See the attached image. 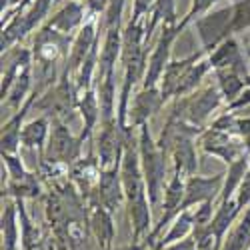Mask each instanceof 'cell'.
Returning a JSON list of instances; mask_svg holds the SVG:
<instances>
[{
    "mask_svg": "<svg viewBox=\"0 0 250 250\" xmlns=\"http://www.w3.org/2000/svg\"><path fill=\"white\" fill-rule=\"evenodd\" d=\"M244 210H246V208L238 202L236 196L228 198V200H220L216 204L214 216H212V220H210V224H208V226H210V230L214 234V240H216V248L218 250H220L226 234L230 232V228L238 222V218L242 216Z\"/></svg>",
    "mask_w": 250,
    "mask_h": 250,
    "instance_id": "obj_18",
    "label": "cell"
},
{
    "mask_svg": "<svg viewBox=\"0 0 250 250\" xmlns=\"http://www.w3.org/2000/svg\"><path fill=\"white\" fill-rule=\"evenodd\" d=\"M202 56H206V52L202 48H198L196 52L188 54V56H184V58H176V60H170L168 62V66H166L160 82H158V86H160V92L164 96V100L168 102V100H174L176 96V88L180 84V80L184 76V72L188 70L196 60H200Z\"/></svg>",
    "mask_w": 250,
    "mask_h": 250,
    "instance_id": "obj_20",
    "label": "cell"
},
{
    "mask_svg": "<svg viewBox=\"0 0 250 250\" xmlns=\"http://www.w3.org/2000/svg\"><path fill=\"white\" fill-rule=\"evenodd\" d=\"M16 204H18V216H20V250H50L48 238L44 236L42 228L32 220L28 212L26 200L18 198Z\"/></svg>",
    "mask_w": 250,
    "mask_h": 250,
    "instance_id": "obj_22",
    "label": "cell"
},
{
    "mask_svg": "<svg viewBox=\"0 0 250 250\" xmlns=\"http://www.w3.org/2000/svg\"><path fill=\"white\" fill-rule=\"evenodd\" d=\"M234 130L238 132V136L244 140V146L250 154V116H238L234 120Z\"/></svg>",
    "mask_w": 250,
    "mask_h": 250,
    "instance_id": "obj_33",
    "label": "cell"
},
{
    "mask_svg": "<svg viewBox=\"0 0 250 250\" xmlns=\"http://www.w3.org/2000/svg\"><path fill=\"white\" fill-rule=\"evenodd\" d=\"M248 106H250V86H246L232 102H228L226 106H224V110L226 112H238V110L248 108Z\"/></svg>",
    "mask_w": 250,
    "mask_h": 250,
    "instance_id": "obj_34",
    "label": "cell"
},
{
    "mask_svg": "<svg viewBox=\"0 0 250 250\" xmlns=\"http://www.w3.org/2000/svg\"><path fill=\"white\" fill-rule=\"evenodd\" d=\"M182 28L178 22H172V24H164L160 28V34H158V40L154 42L152 50H150V56H148V66H146V74H144V80H142V88H150V86H158V82L168 66L170 62V52H172V44L174 40L180 36Z\"/></svg>",
    "mask_w": 250,
    "mask_h": 250,
    "instance_id": "obj_8",
    "label": "cell"
},
{
    "mask_svg": "<svg viewBox=\"0 0 250 250\" xmlns=\"http://www.w3.org/2000/svg\"><path fill=\"white\" fill-rule=\"evenodd\" d=\"M126 0H108V8L104 12V28L122 26V10Z\"/></svg>",
    "mask_w": 250,
    "mask_h": 250,
    "instance_id": "obj_31",
    "label": "cell"
},
{
    "mask_svg": "<svg viewBox=\"0 0 250 250\" xmlns=\"http://www.w3.org/2000/svg\"><path fill=\"white\" fill-rule=\"evenodd\" d=\"M248 58L250 56H248L246 48L240 44L238 36H230V38L222 40L212 52H208V60H210L212 72L214 70H224V68H232V70L250 78Z\"/></svg>",
    "mask_w": 250,
    "mask_h": 250,
    "instance_id": "obj_12",
    "label": "cell"
},
{
    "mask_svg": "<svg viewBox=\"0 0 250 250\" xmlns=\"http://www.w3.org/2000/svg\"><path fill=\"white\" fill-rule=\"evenodd\" d=\"M86 222L90 238L98 244L100 250H110L116 240V222L114 212H110L94 194L86 200Z\"/></svg>",
    "mask_w": 250,
    "mask_h": 250,
    "instance_id": "obj_10",
    "label": "cell"
},
{
    "mask_svg": "<svg viewBox=\"0 0 250 250\" xmlns=\"http://www.w3.org/2000/svg\"><path fill=\"white\" fill-rule=\"evenodd\" d=\"M40 94L34 90L30 98L20 106L16 112H12L6 122H2V132H0V154H18L22 144H20V136H22V126H24V118L28 110L34 108V102Z\"/></svg>",
    "mask_w": 250,
    "mask_h": 250,
    "instance_id": "obj_15",
    "label": "cell"
},
{
    "mask_svg": "<svg viewBox=\"0 0 250 250\" xmlns=\"http://www.w3.org/2000/svg\"><path fill=\"white\" fill-rule=\"evenodd\" d=\"M248 170H250V154H244L236 162L228 164V168L224 170L226 176H224V184H222V192L218 196V202L228 200L236 194V190L240 188V184H242L244 176L248 174Z\"/></svg>",
    "mask_w": 250,
    "mask_h": 250,
    "instance_id": "obj_27",
    "label": "cell"
},
{
    "mask_svg": "<svg viewBox=\"0 0 250 250\" xmlns=\"http://www.w3.org/2000/svg\"><path fill=\"white\" fill-rule=\"evenodd\" d=\"M222 104H226V100H224L218 84L212 82V84L200 86L198 90H194L188 96L176 98L170 114L184 120L186 124H190V126H194L198 130H204L208 124L212 122L214 112L220 110Z\"/></svg>",
    "mask_w": 250,
    "mask_h": 250,
    "instance_id": "obj_2",
    "label": "cell"
},
{
    "mask_svg": "<svg viewBox=\"0 0 250 250\" xmlns=\"http://www.w3.org/2000/svg\"><path fill=\"white\" fill-rule=\"evenodd\" d=\"M248 56H250V50H248Z\"/></svg>",
    "mask_w": 250,
    "mask_h": 250,
    "instance_id": "obj_38",
    "label": "cell"
},
{
    "mask_svg": "<svg viewBox=\"0 0 250 250\" xmlns=\"http://www.w3.org/2000/svg\"><path fill=\"white\" fill-rule=\"evenodd\" d=\"M84 6L88 10V16H104L108 8V0H84Z\"/></svg>",
    "mask_w": 250,
    "mask_h": 250,
    "instance_id": "obj_36",
    "label": "cell"
},
{
    "mask_svg": "<svg viewBox=\"0 0 250 250\" xmlns=\"http://www.w3.org/2000/svg\"><path fill=\"white\" fill-rule=\"evenodd\" d=\"M34 108L44 112L52 120H72V112L78 110V92L74 86V80L66 74H60V78L50 88H46L34 102Z\"/></svg>",
    "mask_w": 250,
    "mask_h": 250,
    "instance_id": "obj_5",
    "label": "cell"
},
{
    "mask_svg": "<svg viewBox=\"0 0 250 250\" xmlns=\"http://www.w3.org/2000/svg\"><path fill=\"white\" fill-rule=\"evenodd\" d=\"M50 128H52V118L46 116V114L36 116V118L24 122L22 136H20L22 148L30 150V152H36L38 158H40L46 150V144H48V138H50Z\"/></svg>",
    "mask_w": 250,
    "mask_h": 250,
    "instance_id": "obj_21",
    "label": "cell"
},
{
    "mask_svg": "<svg viewBox=\"0 0 250 250\" xmlns=\"http://www.w3.org/2000/svg\"><path fill=\"white\" fill-rule=\"evenodd\" d=\"M250 30V0H234L232 2V22L230 36H238Z\"/></svg>",
    "mask_w": 250,
    "mask_h": 250,
    "instance_id": "obj_29",
    "label": "cell"
},
{
    "mask_svg": "<svg viewBox=\"0 0 250 250\" xmlns=\"http://www.w3.org/2000/svg\"><path fill=\"white\" fill-rule=\"evenodd\" d=\"M198 146L208 156L222 160L226 166L236 162L240 156L248 154L244 140L234 130H222L216 126H206L198 136Z\"/></svg>",
    "mask_w": 250,
    "mask_h": 250,
    "instance_id": "obj_6",
    "label": "cell"
},
{
    "mask_svg": "<svg viewBox=\"0 0 250 250\" xmlns=\"http://www.w3.org/2000/svg\"><path fill=\"white\" fill-rule=\"evenodd\" d=\"M82 148H84V140L80 138V134H72L68 122L52 120L46 150L38 158V164H60L70 168L82 156Z\"/></svg>",
    "mask_w": 250,
    "mask_h": 250,
    "instance_id": "obj_4",
    "label": "cell"
},
{
    "mask_svg": "<svg viewBox=\"0 0 250 250\" xmlns=\"http://www.w3.org/2000/svg\"><path fill=\"white\" fill-rule=\"evenodd\" d=\"M100 172H102V166H100V160L96 156V150H94V144L90 146L88 154L86 156H80L68 170V178L72 180V184L78 188V192L82 194V198L88 200L94 190H96V184H98V178H100Z\"/></svg>",
    "mask_w": 250,
    "mask_h": 250,
    "instance_id": "obj_14",
    "label": "cell"
},
{
    "mask_svg": "<svg viewBox=\"0 0 250 250\" xmlns=\"http://www.w3.org/2000/svg\"><path fill=\"white\" fill-rule=\"evenodd\" d=\"M78 112L82 116V130L78 132L84 142H94V130L102 120V110H100V98L96 86L84 90L78 94Z\"/></svg>",
    "mask_w": 250,
    "mask_h": 250,
    "instance_id": "obj_19",
    "label": "cell"
},
{
    "mask_svg": "<svg viewBox=\"0 0 250 250\" xmlns=\"http://www.w3.org/2000/svg\"><path fill=\"white\" fill-rule=\"evenodd\" d=\"M138 154H140V166L144 172V180H146L148 188V198L152 208L162 202V194L166 188V170H168V154L160 148L158 140L152 138L148 124H142L138 128Z\"/></svg>",
    "mask_w": 250,
    "mask_h": 250,
    "instance_id": "obj_1",
    "label": "cell"
},
{
    "mask_svg": "<svg viewBox=\"0 0 250 250\" xmlns=\"http://www.w3.org/2000/svg\"><path fill=\"white\" fill-rule=\"evenodd\" d=\"M184 188H186V176H182L180 172H174L172 170V176L166 182V188H164V194H162V212H160V218L158 222L154 224L152 232L146 236V242L148 248H152V244L156 242V238L162 234V230L166 226H170V222L180 214V206H182V200H184Z\"/></svg>",
    "mask_w": 250,
    "mask_h": 250,
    "instance_id": "obj_9",
    "label": "cell"
},
{
    "mask_svg": "<svg viewBox=\"0 0 250 250\" xmlns=\"http://www.w3.org/2000/svg\"><path fill=\"white\" fill-rule=\"evenodd\" d=\"M52 2L54 0H34L24 12L14 14L8 22L2 24V34H0V50H2V54L16 48V44L22 42L32 30L40 28L46 22Z\"/></svg>",
    "mask_w": 250,
    "mask_h": 250,
    "instance_id": "obj_3",
    "label": "cell"
},
{
    "mask_svg": "<svg viewBox=\"0 0 250 250\" xmlns=\"http://www.w3.org/2000/svg\"><path fill=\"white\" fill-rule=\"evenodd\" d=\"M192 232H194V208H188V210H180V214L170 222L168 230L156 238V242L152 244V248L174 244L178 240H184V238L192 236Z\"/></svg>",
    "mask_w": 250,
    "mask_h": 250,
    "instance_id": "obj_24",
    "label": "cell"
},
{
    "mask_svg": "<svg viewBox=\"0 0 250 250\" xmlns=\"http://www.w3.org/2000/svg\"><path fill=\"white\" fill-rule=\"evenodd\" d=\"M0 232H2V250H20V216L14 198H6L0 216Z\"/></svg>",
    "mask_w": 250,
    "mask_h": 250,
    "instance_id": "obj_23",
    "label": "cell"
},
{
    "mask_svg": "<svg viewBox=\"0 0 250 250\" xmlns=\"http://www.w3.org/2000/svg\"><path fill=\"white\" fill-rule=\"evenodd\" d=\"M220 250H250V206L226 234Z\"/></svg>",
    "mask_w": 250,
    "mask_h": 250,
    "instance_id": "obj_28",
    "label": "cell"
},
{
    "mask_svg": "<svg viewBox=\"0 0 250 250\" xmlns=\"http://www.w3.org/2000/svg\"><path fill=\"white\" fill-rule=\"evenodd\" d=\"M152 250H198V244L194 240V236H188L184 240H178L174 244H168V246H156Z\"/></svg>",
    "mask_w": 250,
    "mask_h": 250,
    "instance_id": "obj_35",
    "label": "cell"
},
{
    "mask_svg": "<svg viewBox=\"0 0 250 250\" xmlns=\"http://www.w3.org/2000/svg\"><path fill=\"white\" fill-rule=\"evenodd\" d=\"M212 74L216 78V84H218V88H220L226 104L232 102L246 86H250V78L244 76V74H240V72H236V70H232V68L214 70Z\"/></svg>",
    "mask_w": 250,
    "mask_h": 250,
    "instance_id": "obj_26",
    "label": "cell"
},
{
    "mask_svg": "<svg viewBox=\"0 0 250 250\" xmlns=\"http://www.w3.org/2000/svg\"><path fill=\"white\" fill-rule=\"evenodd\" d=\"M94 196L114 214H116L118 208H122V204H126L122 176H120V164H114L110 168H102Z\"/></svg>",
    "mask_w": 250,
    "mask_h": 250,
    "instance_id": "obj_16",
    "label": "cell"
},
{
    "mask_svg": "<svg viewBox=\"0 0 250 250\" xmlns=\"http://www.w3.org/2000/svg\"><path fill=\"white\" fill-rule=\"evenodd\" d=\"M226 172H216L212 176H202V174H192L186 178V188H184V200L180 210H188V208H196L204 202H216L222 184H224Z\"/></svg>",
    "mask_w": 250,
    "mask_h": 250,
    "instance_id": "obj_11",
    "label": "cell"
},
{
    "mask_svg": "<svg viewBox=\"0 0 250 250\" xmlns=\"http://www.w3.org/2000/svg\"><path fill=\"white\" fill-rule=\"evenodd\" d=\"M210 72H212V66H210V60H208V54H206V56H202L200 60H196L194 64L184 72L180 84H178V88H176L174 100H176V98H182V96H188V94H192L194 90H198L200 84H202V80H204L208 74H210Z\"/></svg>",
    "mask_w": 250,
    "mask_h": 250,
    "instance_id": "obj_25",
    "label": "cell"
},
{
    "mask_svg": "<svg viewBox=\"0 0 250 250\" xmlns=\"http://www.w3.org/2000/svg\"><path fill=\"white\" fill-rule=\"evenodd\" d=\"M164 104H166V100L160 92V86H150V88L140 86V90L130 100L126 126L140 128L142 124H148L150 118L164 106Z\"/></svg>",
    "mask_w": 250,
    "mask_h": 250,
    "instance_id": "obj_13",
    "label": "cell"
},
{
    "mask_svg": "<svg viewBox=\"0 0 250 250\" xmlns=\"http://www.w3.org/2000/svg\"><path fill=\"white\" fill-rule=\"evenodd\" d=\"M110 250H148L146 242H128V244H120V246H112Z\"/></svg>",
    "mask_w": 250,
    "mask_h": 250,
    "instance_id": "obj_37",
    "label": "cell"
},
{
    "mask_svg": "<svg viewBox=\"0 0 250 250\" xmlns=\"http://www.w3.org/2000/svg\"><path fill=\"white\" fill-rule=\"evenodd\" d=\"M154 2H156V0H134V4H132V16L128 18V22L136 24V22H140V20H144V18L148 16L150 8L154 6Z\"/></svg>",
    "mask_w": 250,
    "mask_h": 250,
    "instance_id": "obj_32",
    "label": "cell"
},
{
    "mask_svg": "<svg viewBox=\"0 0 250 250\" xmlns=\"http://www.w3.org/2000/svg\"><path fill=\"white\" fill-rule=\"evenodd\" d=\"M230 22H232V2L216 10H208L192 22L200 38V48L206 54L212 52L222 40L230 38Z\"/></svg>",
    "mask_w": 250,
    "mask_h": 250,
    "instance_id": "obj_7",
    "label": "cell"
},
{
    "mask_svg": "<svg viewBox=\"0 0 250 250\" xmlns=\"http://www.w3.org/2000/svg\"><path fill=\"white\" fill-rule=\"evenodd\" d=\"M86 18H88V10H86L84 2H80V0H66V4L58 8L52 16H48L44 24L52 26L54 30H58L62 34L74 36L80 30V26L86 22Z\"/></svg>",
    "mask_w": 250,
    "mask_h": 250,
    "instance_id": "obj_17",
    "label": "cell"
},
{
    "mask_svg": "<svg viewBox=\"0 0 250 250\" xmlns=\"http://www.w3.org/2000/svg\"><path fill=\"white\" fill-rule=\"evenodd\" d=\"M216 2H218V0H192V2H190V8L186 10V14L178 20L180 28L184 30L188 24H192L196 18H200L202 14H206L208 10L212 8V4H216Z\"/></svg>",
    "mask_w": 250,
    "mask_h": 250,
    "instance_id": "obj_30",
    "label": "cell"
}]
</instances>
